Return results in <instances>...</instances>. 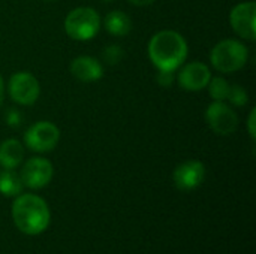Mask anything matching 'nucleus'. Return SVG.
Returning <instances> with one entry per match:
<instances>
[{
	"label": "nucleus",
	"instance_id": "nucleus-1",
	"mask_svg": "<svg viewBox=\"0 0 256 254\" xmlns=\"http://www.w3.org/2000/svg\"><path fill=\"white\" fill-rule=\"evenodd\" d=\"M148 55L159 70L174 72L188 57V43L180 33L162 30L150 39Z\"/></svg>",
	"mask_w": 256,
	"mask_h": 254
},
{
	"label": "nucleus",
	"instance_id": "nucleus-2",
	"mask_svg": "<svg viewBox=\"0 0 256 254\" xmlns=\"http://www.w3.org/2000/svg\"><path fill=\"white\" fill-rule=\"evenodd\" d=\"M12 219L15 226L26 235H39L50 225V208L36 195H18L12 204Z\"/></svg>",
	"mask_w": 256,
	"mask_h": 254
},
{
	"label": "nucleus",
	"instance_id": "nucleus-3",
	"mask_svg": "<svg viewBox=\"0 0 256 254\" xmlns=\"http://www.w3.org/2000/svg\"><path fill=\"white\" fill-rule=\"evenodd\" d=\"M249 57L248 46L234 39H225L214 45L210 54L212 64L224 73L236 72L244 67Z\"/></svg>",
	"mask_w": 256,
	"mask_h": 254
},
{
	"label": "nucleus",
	"instance_id": "nucleus-4",
	"mask_svg": "<svg viewBox=\"0 0 256 254\" xmlns=\"http://www.w3.org/2000/svg\"><path fill=\"white\" fill-rule=\"evenodd\" d=\"M100 28V18L92 7L72 9L64 19L66 33L75 40H90Z\"/></svg>",
	"mask_w": 256,
	"mask_h": 254
},
{
	"label": "nucleus",
	"instance_id": "nucleus-5",
	"mask_svg": "<svg viewBox=\"0 0 256 254\" xmlns=\"http://www.w3.org/2000/svg\"><path fill=\"white\" fill-rule=\"evenodd\" d=\"M60 139L58 129L48 121L34 123L28 130L24 133V142L32 151L46 153L51 151Z\"/></svg>",
	"mask_w": 256,
	"mask_h": 254
},
{
	"label": "nucleus",
	"instance_id": "nucleus-6",
	"mask_svg": "<svg viewBox=\"0 0 256 254\" xmlns=\"http://www.w3.org/2000/svg\"><path fill=\"white\" fill-rule=\"evenodd\" d=\"M206 120H207V124L212 127V130L222 136H228L234 133L238 126V117L232 111V108L219 100H214L207 108Z\"/></svg>",
	"mask_w": 256,
	"mask_h": 254
},
{
	"label": "nucleus",
	"instance_id": "nucleus-7",
	"mask_svg": "<svg viewBox=\"0 0 256 254\" xmlns=\"http://www.w3.org/2000/svg\"><path fill=\"white\" fill-rule=\"evenodd\" d=\"M40 93L38 79L28 72H16L9 79V94L20 105H33Z\"/></svg>",
	"mask_w": 256,
	"mask_h": 254
},
{
	"label": "nucleus",
	"instance_id": "nucleus-8",
	"mask_svg": "<svg viewBox=\"0 0 256 254\" xmlns=\"http://www.w3.org/2000/svg\"><path fill=\"white\" fill-rule=\"evenodd\" d=\"M52 174L54 168L50 160L42 157H32L24 163L20 177L24 186L38 190L45 187L51 181Z\"/></svg>",
	"mask_w": 256,
	"mask_h": 254
},
{
	"label": "nucleus",
	"instance_id": "nucleus-9",
	"mask_svg": "<svg viewBox=\"0 0 256 254\" xmlns=\"http://www.w3.org/2000/svg\"><path fill=\"white\" fill-rule=\"evenodd\" d=\"M256 4L255 1H244L237 4L230 15V22L234 31L248 39L255 40L256 37V25H255Z\"/></svg>",
	"mask_w": 256,
	"mask_h": 254
},
{
	"label": "nucleus",
	"instance_id": "nucleus-10",
	"mask_svg": "<svg viewBox=\"0 0 256 254\" xmlns=\"http://www.w3.org/2000/svg\"><path fill=\"white\" fill-rule=\"evenodd\" d=\"M174 184L178 190L190 192L200 187L206 178V166L200 160H188L174 171Z\"/></svg>",
	"mask_w": 256,
	"mask_h": 254
},
{
	"label": "nucleus",
	"instance_id": "nucleus-11",
	"mask_svg": "<svg viewBox=\"0 0 256 254\" xmlns=\"http://www.w3.org/2000/svg\"><path fill=\"white\" fill-rule=\"evenodd\" d=\"M212 79L210 69L200 61L186 64L178 73V84L182 88L189 91H198L208 85Z\"/></svg>",
	"mask_w": 256,
	"mask_h": 254
},
{
	"label": "nucleus",
	"instance_id": "nucleus-12",
	"mask_svg": "<svg viewBox=\"0 0 256 254\" xmlns=\"http://www.w3.org/2000/svg\"><path fill=\"white\" fill-rule=\"evenodd\" d=\"M70 72L75 78H78L82 82L98 81L104 76V67L99 63V60L88 55L76 57L70 64Z\"/></svg>",
	"mask_w": 256,
	"mask_h": 254
},
{
	"label": "nucleus",
	"instance_id": "nucleus-13",
	"mask_svg": "<svg viewBox=\"0 0 256 254\" xmlns=\"http://www.w3.org/2000/svg\"><path fill=\"white\" fill-rule=\"evenodd\" d=\"M24 159V148L16 139H6L0 144V166L3 169L16 168Z\"/></svg>",
	"mask_w": 256,
	"mask_h": 254
},
{
	"label": "nucleus",
	"instance_id": "nucleus-14",
	"mask_svg": "<svg viewBox=\"0 0 256 254\" xmlns=\"http://www.w3.org/2000/svg\"><path fill=\"white\" fill-rule=\"evenodd\" d=\"M105 28L114 36H126L132 28V21L124 12L112 10L105 18Z\"/></svg>",
	"mask_w": 256,
	"mask_h": 254
},
{
	"label": "nucleus",
	"instance_id": "nucleus-15",
	"mask_svg": "<svg viewBox=\"0 0 256 254\" xmlns=\"http://www.w3.org/2000/svg\"><path fill=\"white\" fill-rule=\"evenodd\" d=\"M22 181L21 177L18 174H15L12 169H3L0 171V193L8 196V198H14L21 195L22 192Z\"/></svg>",
	"mask_w": 256,
	"mask_h": 254
},
{
	"label": "nucleus",
	"instance_id": "nucleus-16",
	"mask_svg": "<svg viewBox=\"0 0 256 254\" xmlns=\"http://www.w3.org/2000/svg\"><path fill=\"white\" fill-rule=\"evenodd\" d=\"M208 88H210V94L214 100H219V102H224L228 99V94H230V82L225 79V78H220V76H216L213 79H210L208 82Z\"/></svg>",
	"mask_w": 256,
	"mask_h": 254
},
{
	"label": "nucleus",
	"instance_id": "nucleus-17",
	"mask_svg": "<svg viewBox=\"0 0 256 254\" xmlns=\"http://www.w3.org/2000/svg\"><path fill=\"white\" fill-rule=\"evenodd\" d=\"M228 100L236 105V106H243L248 103L249 97H248V91L240 87V85H232L230 88V94H228Z\"/></svg>",
	"mask_w": 256,
	"mask_h": 254
},
{
	"label": "nucleus",
	"instance_id": "nucleus-18",
	"mask_svg": "<svg viewBox=\"0 0 256 254\" xmlns=\"http://www.w3.org/2000/svg\"><path fill=\"white\" fill-rule=\"evenodd\" d=\"M123 55H124V52H123V49L118 45H110V46H106L104 49V54H102L104 60L108 64H117L123 58Z\"/></svg>",
	"mask_w": 256,
	"mask_h": 254
},
{
	"label": "nucleus",
	"instance_id": "nucleus-19",
	"mask_svg": "<svg viewBox=\"0 0 256 254\" xmlns=\"http://www.w3.org/2000/svg\"><path fill=\"white\" fill-rule=\"evenodd\" d=\"M6 121H8V124L10 127H18L22 123V115L15 108H9L8 112H6Z\"/></svg>",
	"mask_w": 256,
	"mask_h": 254
},
{
	"label": "nucleus",
	"instance_id": "nucleus-20",
	"mask_svg": "<svg viewBox=\"0 0 256 254\" xmlns=\"http://www.w3.org/2000/svg\"><path fill=\"white\" fill-rule=\"evenodd\" d=\"M172 72H165V70H159V76H158V81L160 85L164 87H168L171 82H172Z\"/></svg>",
	"mask_w": 256,
	"mask_h": 254
},
{
	"label": "nucleus",
	"instance_id": "nucleus-21",
	"mask_svg": "<svg viewBox=\"0 0 256 254\" xmlns=\"http://www.w3.org/2000/svg\"><path fill=\"white\" fill-rule=\"evenodd\" d=\"M255 109H252L250 115H249V133L252 136V139H255Z\"/></svg>",
	"mask_w": 256,
	"mask_h": 254
},
{
	"label": "nucleus",
	"instance_id": "nucleus-22",
	"mask_svg": "<svg viewBox=\"0 0 256 254\" xmlns=\"http://www.w3.org/2000/svg\"><path fill=\"white\" fill-rule=\"evenodd\" d=\"M132 4H136V6H148V4H152L154 0H129Z\"/></svg>",
	"mask_w": 256,
	"mask_h": 254
},
{
	"label": "nucleus",
	"instance_id": "nucleus-23",
	"mask_svg": "<svg viewBox=\"0 0 256 254\" xmlns=\"http://www.w3.org/2000/svg\"><path fill=\"white\" fill-rule=\"evenodd\" d=\"M3 91H4V87H3V79H2V76H0V105H2V102H3Z\"/></svg>",
	"mask_w": 256,
	"mask_h": 254
},
{
	"label": "nucleus",
	"instance_id": "nucleus-24",
	"mask_svg": "<svg viewBox=\"0 0 256 254\" xmlns=\"http://www.w3.org/2000/svg\"><path fill=\"white\" fill-rule=\"evenodd\" d=\"M45 1H50V0H45Z\"/></svg>",
	"mask_w": 256,
	"mask_h": 254
},
{
	"label": "nucleus",
	"instance_id": "nucleus-25",
	"mask_svg": "<svg viewBox=\"0 0 256 254\" xmlns=\"http://www.w3.org/2000/svg\"><path fill=\"white\" fill-rule=\"evenodd\" d=\"M105 1H108V0H105Z\"/></svg>",
	"mask_w": 256,
	"mask_h": 254
}]
</instances>
